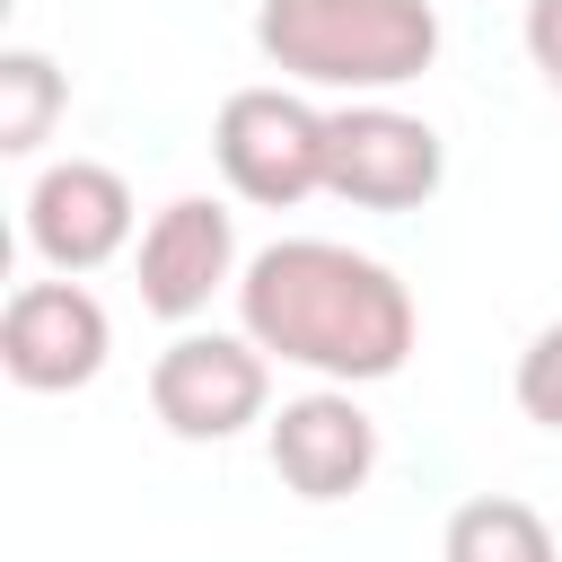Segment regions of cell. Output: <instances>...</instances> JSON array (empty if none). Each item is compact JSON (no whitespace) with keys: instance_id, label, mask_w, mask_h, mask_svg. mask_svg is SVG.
<instances>
[{"instance_id":"cell-1","label":"cell","mask_w":562,"mask_h":562,"mask_svg":"<svg viewBox=\"0 0 562 562\" xmlns=\"http://www.w3.org/2000/svg\"><path fill=\"white\" fill-rule=\"evenodd\" d=\"M237 325L334 386H378L413 360V290L334 237H272L237 272Z\"/></svg>"},{"instance_id":"cell-2","label":"cell","mask_w":562,"mask_h":562,"mask_svg":"<svg viewBox=\"0 0 562 562\" xmlns=\"http://www.w3.org/2000/svg\"><path fill=\"white\" fill-rule=\"evenodd\" d=\"M255 44L299 88L386 97L439 61V9L430 0H263Z\"/></svg>"},{"instance_id":"cell-3","label":"cell","mask_w":562,"mask_h":562,"mask_svg":"<svg viewBox=\"0 0 562 562\" xmlns=\"http://www.w3.org/2000/svg\"><path fill=\"white\" fill-rule=\"evenodd\" d=\"M211 158L237 202L290 211V202L325 193V114L299 88H237L211 114Z\"/></svg>"},{"instance_id":"cell-4","label":"cell","mask_w":562,"mask_h":562,"mask_svg":"<svg viewBox=\"0 0 562 562\" xmlns=\"http://www.w3.org/2000/svg\"><path fill=\"white\" fill-rule=\"evenodd\" d=\"M439 176H448V149L422 114L386 97H351L325 114V193H342L351 211H422Z\"/></svg>"},{"instance_id":"cell-5","label":"cell","mask_w":562,"mask_h":562,"mask_svg":"<svg viewBox=\"0 0 562 562\" xmlns=\"http://www.w3.org/2000/svg\"><path fill=\"white\" fill-rule=\"evenodd\" d=\"M263 404H272V369L255 334H176L149 360V413L193 448L237 439L246 422H263Z\"/></svg>"},{"instance_id":"cell-6","label":"cell","mask_w":562,"mask_h":562,"mask_svg":"<svg viewBox=\"0 0 562 562\" xmlns=\"http://www.w3.org/2000/svg\"><path fill=\"white\" fill-rule=\"evenodd\" d=\"M114 351V325L105 307L61 272V281H18L9 307H0V369L26 386V395H70L105 369Z\"/></svg>"},{"instance_id":"cell-7","label":"cell","mask_w":562,"mask_h":562,"mask_svg":"<svg viewBox=\"0 0 562 562\" xmlns=\"http://www.w3.org/2000/svg\"><path fill=\"white\" fill-rule=\"evenodd\" d=\"M26 246L53 263V272H97L132 246V184L105 167V158H53L35 184H26Z\"/></svg>"},{"instance_id":"cell-8","label":"cell","mask_w":562,"mask_h":562,"mask_svg":"<svg viewBox=\"0 0 562 562\" xmlns=\"http://www.w3.org/2000/svg\"><path fill=\"white\" fill-rule=\"evenodd\" d=\"M132 281H140V307H149V316L193 325V316L211 307V290H228V281H237V220H228L211 193L167 202V211L140 228Z\"/></svg>"},{"instance_id":"cell-9","label":"cell","mask_w":562,"mask_h":562,"mask_svg":"<svg viewBox=\"0 0 562 562\" xmlns=\"http://www.w3.org/2000/svg\"><path fill=\"white\" fill-rule=\"evenodd\" d=\"M272 474L299 501H351L378 474V422L351 404V386H316L272 413Z\"/></svg>"},{"instance_id":"cell-10","label":"cell","mask_w":562,"mask_h":562,"mask_svg":"<svg viewBox=\"0 0 562 562\" xmlns=\"http://www.w3.org/2000/svg\"><path fill=\"white\" fill-rule=\"evenodd\" d=\"M439 562H562V553H553V527H544L527 501L483 492V501H457V509H448Z\"/></svg>"},{"instance_id":"cell-11","label":"cell","mask_w":562,"mask_h":562,"mask_svg":"<svg viewBox=\"0 0 562 562\" xmlns=\"http://www.w3.org/2000/svg\"><path fill=\"white\" fill-rule=\"evenodd\" d=\"M61 105H70V79H61L35 44H9V53H0V149H9V158L44 149L53 123H61Z\"/></svg>"},{"instance_id":"cell-12","label":"cell","mask_w":562,"mask_h":562,"mask_svg":"<svg viewBox=\"0 0 562 562\" xmlns=\"http://www.w3.org/2000/svg\"><path fill=\"white\" fill-rule=\"evenodd\" d=\"M518 413L562 430V325H544L527 351H518Z\"/></svg>"},{"instance_id":"cell-13","label":"cell","mask_w":562,"mask_h":562,"mask_svg":"<svg viewBox=\"0 0 562 562\" xmlns=\"http://www.w3.org/2000/svg\"><path fill=\"white\" fill-rule=\"evenodd\" d=\"M527 61H536L544 88L562 97V0H527Z\"/></svg>"}]
</instances>
